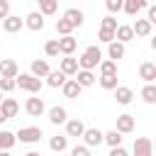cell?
<instances>
[{
    "mask_svg": "<svg viewBox=\"0 0 156 156\" xmlns=\"http://www.w3.org/2000/svg\"><path fill=\"white\" fill-rule=\"evenodd\" d=\"M98 39H100L102 44H110V41L115 39V32H112V29H102V27H100V32H98Z\"/></svg>",
    "mask_w": 156,
    "mask_h": 156,
    "instance_id": "obj_37",
    "label": "cell"
},
{
    "mask_svg": "<svg viewBox=\"0 0 156 156\" xmlns=\"http://www.w3.org/2000/svg\"><path fill=\"white\" fill-rule=\"evenodd\" d=\"M63 124H66V136H80L85 129V124L80 119H66Z\"/></svg>",
    "mask_w": 156,
    "mask_h": 156,
    "instance_id": "obj_25",
    "label": "cell"
},
{
    "mask_svg": "<svg viewBox=\"0 0 156 156\" xmlns=\"http://www.w3.org/2000/svg\"><path fill=\"white\" fill-rule=\"evenodd\" d=\"M10 15V0H0V20H5Z\"/></svg>",
    "mask_w": 156,
    "mask_h": 156,
    "instance_id": "obj_41",
    "label": "cell"
},
{
    "mask_svg": "<svg viewBox=\"0 0 156 156\" xmlns=\"http://www.w3.org/2000/svg\"><path fill=\"white\" fill-rule=\"evenodd\" d=\"M100 27H102V29H112V32H115V29H117V20H115L112 15H107V17H102Z\"/></svg>",
    "mask_w": 156,
    "mask_h": 156,
    "instance_id": "obj_38",
    "label": "cell"
},
{
    "mask_svg": "<svg viewBox=\"0 0 156 156\" xmlns=\"http://www.w3.org/2000/svg\"><path fill=\"white\" fill-rule=\"evenodd\" d=\"M132 151H134V156H154V144L149 136H136Z\"/></svg>",
    "mask_w": 156,
    "mask_h": 156,
    "instance_id": "obj_4",
    "label": "cell"
},
{
    "mask_svg": "<svg viewBox=\"0 0 156 156\" xmlns=\"http://www.w3.org/2000/svg\"><path fill=\"white\" fill-rule=\"evenodd\" d=\"M63 20L76 29V27H80V24H83V12H80L78 7H68V10L63 12Z\"/></svg>",
    "mask_w": 156,
    "mask_h": 156,
    "instance_id": "obj_14",
    "label": "cell"
},
{
    "mask_svg": "<svg viewBox=\"0 0 156 156\" xmlns=\"http://www.w3.org/2000/svg\"><path fill=\"white\" fill-rule=\"evenodd\" d=\"M24 156H41V154H39V151H27Z\"/></svg>",
    "mask_w": 156,
    "mask_h": 156,
    "instance_id": "obj_45",
    "label": "cell"
},
{
    "mask_svg": "<svg viewBox=\"0 0 156 156\" xmlns=\"http://www.w3.org/2000/svg\"><path fill=\"white\" fill-rule=\"evenodd\" d=\"M76 83H78L80 88H88V85H93V83H95V76H93V71L78 68V71H76Z\"/></svg>",
    "mask_w": 156,
    "mask_h": 156,
    "instance_id": "obj_24",
    "label": "cell"
},
{
    "mask_svg": "<svg viewBox=\"0 0 156 156\" xmlns=\"http://www.w3.org/2000/svg\"><path fill=\"white\" fill-rule=\"evenodd\" d=\"M110 156H129L124 146H110Z\"/></svg>",
    "mask_w": 156,
    "mask_h": 156,
    "instance_id": "obj_42",
    "label": "cell"
},
{
    "mask_svg": "<svg viewBox=\"0 0 156 156\" xmlns=\"http://www.w3.org/2000/svg\"><path fill=\"white\" fill-rule=\"evenodd\" d=\"M115 100H117L119 105H129V102L134 100V90L127 88V85H117V88H115Z\"/></svg>",
    "mask_w": 156,
    "mask_h": 156,
    "instance_id": "obj_13",
    "label": "cell"
},
{
    "mask_svg": "<svg viewBox=\"0 0 156 156\" xmlns=\"http://www.w3.org/2000/svg\"><path fill=\"white\" fill-rule=\"evenodd\" d=\"M0 156H10V151H0Z\"/></svg>",
    "mask_w": 156,
    "mask_h": 156,
    "instance_id": "obj_46",
    "label": "cell"
},
{
    "mask_svg": "<svg viewBox=\"0 0 156 156\" xmlns=\"http://www.w3.org/2000/svg\"><path fill=\"white\" fill-rule=\"evenodd\" d=\"M146 5H149L146 0H124V2H122V10H124L129 17H134V15H136L139 10H144Z\"/></svg>",
    "mask_w": 156,
    "mask_h": 156,
    "instance_id": "obj_22",
    "label": "cell"
},
{
    "mask_svg": "<svg viewBox=\"0 0 156 156\" xmlns=\"http://www.w3.org/2000/svg\"><path fill=\"white\" fill-rule=\"evenodd\" d=\"M58 71H63L66 76H76V71H78V58H73L71 54H68V56H63V58H61Z\"/></svg>",
    "mask_w": 156,
    "mask_h": 156,
    "instance_id": "obj_20",
    "label": "cell"
},
{
    "mask_svg": "<svg viewBox=\"0 0 156 156\" xmlns=\"http://www.w3.org/2000/svg\"><path fill=\"white\" fill-rule=\"evenodd\" d=\"M24 27H29L32 32H41V29H44V15L37 12V10L29 12V15L24 17Z\"/></svg>",
    "mask_w": 156,
    "mask_h": 156,
    "instance_id": "obj_7",
    "label": "cell"
},
{
    "mask_svg": "<svg viewBox=\"0 0 156 156\" xmlns=\"http://www.w3.org/2000/svg\"><path fill=\"white\" fill-rule=\"evenodd\" d=\"M146 2H149V0H146Z\"/></svg>",
    "mask_w": 156,
    "mask_h": 156,
    "instance_id": "obj_48",
    "label": "cell"
},
{
    "mask_svg": "<svg viewBox=\"0 0 156 156\" xmlns=\"http://www.w3.org/2000/svg\"><path fill=\"white\" fill-rule=\"evenodd\" d=\"M15 88H17L15 78H0V90H2V93H12Z\"/></svg>",
    "mask_w": 156,
    "mask_h": 156,
    "instance_id": "obj_36",
    "label": "cell"
},
{
    "mask_svg": "<svg viewBox=\"0 0 156 156\" xmlns=\"http://www.w3.org/2000/svg\"><path fill=\"white\" fill-rule=\"evenodd\" d=\"M15 144H17V136H15V132L0 129V151H10Z\"/></svg>",
    "mask_w": 156,
    "mask_h": 156,
    "instance_id": "obj_23",
    "label": "cell"
},
{
    "mask_svg": "<svg viewBox=\"0 0 156 156\" xmlns=\"http://www.w3.org/2000/svg\"><path fill=\"white\" fill-rule=\"evenodd\" d=\"M122 134L117 132V129H110V132H102V141L105 144H110V146H122Z\"/></svg>",
    "mask_w": 156,
    "mask_h": 156,
    "instance_id": "obj_30",
    "label": "cell"
},
{
    "mask_svg": "<svg viewBox=\"0 0 156 156\" xmlns=\"http://www.w3.org/2000/svg\"><path fill=\"white\" fill-rule=\"evenodd\" d=\"M83 141H85V146L90 149V146H100L102 144V132L98 129V127H85L83 129Z\"/></svg>",
    "mask_w": 156,
    "mask_h": 156,
    "instance_id": "obj_6",
    "label": "cell"
},
{
    "mask_svg": "<svg viewBox=\"0 0 156 156\" xmlns=\"http://www.w3.org/2000/svg\"><path fill=\"white\" fill-rule=\"evenodd\" d=\"M139 78L146 80V83H154V80H156V63L141 61V66H139Z\"/></svg>",
    "mask_w": 156,
    "mask_h": 156,
    "instance_id": "obj_11",
    "label": "cell"
},
{
    "mask_svg": "<svg viewBox=\"0 0 156 156\" xmlns=\"http://www.w3.org/2000/svg\"><path fill=\"white\" fill-rule=\"evenodd\" d=\"M56 32H58L61 37H66V34H71V32H73V27H71V24L61 17V20H56Z\"/></svg>",
    "mask_w": 156,
    "mask_h": 156,
    "instance_id": "obj_35",
    "label": "cell"
},
{
    "mask_svg": "<svg viewBox=\"0 0 156 156\" xmlns=\"http://www.w3.org/2000/svg\"><path fill=\"white\" fill-rule=\"evenodd\" d=\"M0 102H2V90H0Z\"/></svg>",
    "mask_w": 156,
    "mask_h": 156,
    "instance_id": "obj_47",
    "label": "cell"
},
{
    "mask_svg": "<svg viewBox=\"0 0 156 156\" xmlns=\"http://www.w3.org/2000/svg\"><path fill=\"white\" fill-rule=\"evenodd\" d=\"M0 110L5 112V117L10 119V117H17V112H20V105H17V100L15 98H2V102H0Z\"/></svg>",
    "mask_w": 156,
    "mask_h": 156,
    "instance_id": "obj_16",
    "label": "cell"
},
{
    "mask_svg": "<svg viewBox=\"0 0 156 156\" xmlns=\"http://www.w3.org/2000/svg\"><path fill=\"white\" fill-rule=\"evenodd\" d=\"M98 66H100V76H117V61H112V58H102Z\"/></svg>",
    "mask_w": 156,
    "mask_h": 156,
    "instance_id": "obj_29",
    "label": "cell"
},
{
    "mask_svg": "<svg viewBox=\"0 0 156 156\" xmlns=\"http://www.w3.org/2000/svg\"><path fill=\"white\" fill-rule=\"evenodd\" d=\"M22 27H24V20H22L20 15H7V17L2 20V29H5V32H10V34L20 32Z\"/></svg>",
    "mask_w": 156,
    "mask_h": 156,
    "instance_id": "obj_8",
    "label": "cell"
},
{
    "mask_svg": "<svg viewBox=\"0 0 156 156\" xmlns=\"http://www.w3.org/2000/svg\"><path fill=\"white\" fill-rule=\"evenodd\" d=\"M107 56H110L112 61L122 58V56H124V44H122V41H117V39H112V41L107 44Z\"/></svg>",
    "mask_w": 156,
    "mask_h": 156,
    "instance_id": "obj_26",
    "label": "cell"
},
{
    "mask_svg": "<svg viewBox=\"0 0 156 156\" xmlns=\"http://www.w3.org/2000/svg\"><path fill=\"white\" fill-rule=\"evenodd\" d=\"M15 83H17L22 90L32 93V95H37V93L41 90V85H44V80L37 78V76H32V73H17V76H15Z\"/></svg>",
    "mask_w": 156,
    "mask_h": 156,
    "instance_id": "obj_2",
    "label": "cell"
},
{
    "mask_svg": "<svg viewBox=\"0 0 156 156\" xmlns=\"http://www.w3.org/2000/svg\"><path fill=\"white\" fill-rule=\"evenodd\" d=\"M2 122H7V117H5V112L0 110V124H2Z\"/></svg>",
    "mask_w": 156,
    "mask_h": 156,
    "instance_id": "obj_44",
    "label": "cell"
},
{
    "mask_svg": "<svg viewBox=\"0 0 156 156\" xmlns=\"http://www.w3.org/2000/svg\"><path fill=\"white\" fill-rule=\"evenodd\" d=\"M146 7H149V15H146V20L154 24V22H156V7H154V5H146Z\"/></svg>",
    "mask_w": 156,
    "mask_h": 156,
    "instance_id": "obj_43",
    "label": "cell"
},
{
    "mask_svg": "<svg viewBox=\"0 0 156 156\" xmlns=\"http://www.w3.org/2000/svg\"><path fill=\"white\" fill-rule=\"evenodd\" d=\"M134 124H136V122H134V115H119L115 129H117L119 134H132V132H134Z\"/></svg>",
    "mask_w": 156,
    "mask_h": 156,
    "instance_id": "obj_9",
    "label": "cell"
},
{
    "mask_svg": "<svg viewBox=\"0 0 156 156\" xmlns=\"http://www.w3.org/2000/svg\"><path fill=\"white\" fill-rule=\"evenodd\" d=\"M102 61V51L98 46H88L80 56H78V68H85V71H93L98 68V63Z\"/></svg>",
    "mask_w": 156,
    "mask_h": 156,
    "instance_id": "obj_1",
    "label": "cell"
},
{
    "mask_svg": "<svg viewBox=\"0 0 156 156\" xmlns=\"http://www.w3.org/2000/svg\"><path fill=\"white\" fill-rule=\"evenodd\" d=\"M61 90H63V98H78L83 88L76 83V78H66V83L61 85Z\"/></svg>",
    "mask_w": 156,
    "mask_h": 156,
    "instance_id": "obj_21",
    "label": "cell"
},
{
    "mask_svg": "<svg viewBox=\"0 0 156 156\" xmlns=\"http://www.w3.org/2000/svg\"><path fill=\"white\" fill-rule=\"evenodd\" d=\"M58 2H61V0H58Z\"/></svg>",
    "mask_w": 156,
    "mask_h": 156,
    "instance_id": "obj_49",
    "label": "cell"
},
{
    "mask_svg": "<svg viewBox=\"0 0 156 156\" xmlns=\"http://www.w3.org/2000/svg\"><path fill=\"white\" fill-rule=\"evenodd\" d=\"M49 71H51V68H49V63H46V61H39V58H37V61H32V66H29V73H32V76H37V78H44Z\"/></svg>",
    "mask_w": 156,
    "mask_h": 156,
    "instance_id": "obj_28",
    "label": "cell"
},
{
    "mask_svg": "<svg viewBox=\"0 0 156 156\" xmlns=\"http://www.w3.org/2000/svg\"><path fill=\"white\" fill-rule=\"evenodd\" d=\"M24 110H27V115H29V117H41V115L46 112V105H44V100H41V98H27Z\"/></svg>",
    "mask_w": 156,
    "mask_h": 156,
    "instance_id": "obj_5",
    "label": "cell"
},
{
    "mask_svg": "<svg viewBox=\"0 0 156 156\" xmlns=\"http://www.w3.org/2000/svg\"><path fill=\"white\" fill-rule=\"evenodd\" d=\"M115 39H117V41H122V44L132 41V39H134L132 24H117V29H115Z\"/></svg>",
    "mask_w": 156,
    "mask_h": 156,
    "instance_id": "obj_19",
    "label": "cell"
},
{
    "mask_svg": "<svg viewBox=\"0 0 156 156\" xmlns=\"http://www.w3.org/2000/svg\"><path fill=\"white\" fill-rule=\"evenodd\" d=\"M76 46H78V41L73 39V34H66V37H61V39H58V54H63V56L73 54V51H76Z\"/></svg>",
    "mask_w": 156,
    "mask_h": 156,
    "instance_id": "obj_12",
    "label": "cell"
},
{
    "mask_svg": "<svg viewBox=\"0 0 156 156\" xmlns=\"http://www.w3.org/2000/svg\"><path fill=\"white\" fill-rule=\"evenodd\" d=\"M122 2H124V0H105L107 12H119V10H122Z\"/></svg>",
    "mask_w": 156,
    "mask_h": 156,
    "instance_id": "obj_39",
    "label": "cell"
},
{
    "mask_svg": "<svg viewBox=\"0 0 156 156\" xmlns=\"http://www.w3.org/2000/svg\"><path fill=\"white\" fill-rule=\"evenodd\" d=\"M17 73H20L17 61H12V58H2L0 61V78H15Z\"/></svg>",
    "mask_w": 156,
    "mask_h": 156,
    "instance_id": "obj_10",
    "label": "cell"
},
{
    "mask_svg": "<svg viewBox=\"0 0 156 156\" xmlns=\"http://www.w3.org/2000/svg\"><path fill=\"white\" fill-rule=\"evenodd\" d=\"M141 98H144V102L154 105V102H156V85H154V83H146L144 90H141Z\"/></svg>",
    "mask_w": 156,
    "mask_h": 156,
    "instance_id": "obj_32",
    "label": "cell"
},
{
    "mask_svg": "<svg viewBox=\"0 0 156 156\" xmlns=\"http://www.w3.org/2000/svg\"><path fill=\"white\" fill-rule=\"evenodd\" d=\"M151 29H154V24H151L149 20H136V22L132 24L134 37H149V34H151Z\"/></svg>",
    "mask_w": 156,
    "mask_h": 156,
    "instance_id": "obj_18",
    "label": "cell"
},
{
    "mask_svg": "<svg viewBox=\"0 0 156 156\" xmlns=\"http://www.w3.org/2000/svg\"><path fill=\"white\" fill-rule=\"evenodd\" d=\"M71 156H90V149L88 146H73L71 149Z\"/></svg>",
    "mask_w": 156,
    "mask_h": 156,
    "instance_id": "obj_40",
    "label": "cell"
},
{
    "mask_svg": "<svg viewBox=\"0 0 156 156\" xmlns=\"http://www.w3.org/2000/svg\"><path fill=\"white\" fill-rule=\"evenodd\" d=\"M44 78H46V85H49V88H61V85L66 83L68 76H66L63 71H49Z\"/></svg>",
    "mask_w": 156,
    "mask_h": 156,
    "instance_id": "obj_15",
    "label": "cell"
},
{
    "mask_svg": "<svg viewBox=\"0 0 156 156\" xmlns=\"http://www.w3.org/2000/svg\"><path fill=\"white\" fill-rule=\"evenodd\" d=\"M100 88L102 90H115L117 88V76H100Z\"/></svg>",
    "mask_w": 156,
    "mask_h": 156,
    "instance_id": "obj_33",
    "label": "cell"
},
{
    "mask_svg": "<svg viewBox=\"0 0 156 156\" xmlns=\"http://www.w3.org/2000/svg\"><path fill=\"white\" fill-rule=\"evenodd\" d=\"M39 2V12L41 15H54L58 10V0H37Z\"/></svg>",
    "mask_w": 156,
    "mask_h": 156,
    "instance_id": "obj_31",
    "label": "cell"
},
{
    "mask_svg": "<svg viewBox=\"0 0 156 156\" xmlns=\"http://www.w3.org/2000/svg\"><path fill=\"white\" fill-rule=\"evenodd\" d=\"M15 136H17L22 144H37V141L44 136V132H41L39 127H22V129H20Z\"/></svg>",
    "mask_w": 156,
    "mask_h": 156,
    "instance_id": "obj_3",
    "label": "cell"
},
{
    "mask_svg": "<svg viewBox=\"0 0 156 156\" xmlns=\"http://www.w3.org/2000/svg\"><path fill=\"white\" fill-rule=\"evenodd\" d=\"M49 149H51V151H56V154L66 151V149H68V136H61V134L51 136V139H49Z\"/></svg>",
    "mask_w": 156,
    "mask_h": 156,
    "instance_id": "obj_27",
    "label": "cell"
},
{
    "mask_svg": "<svg viewBox=\"0 0 156 156\" xmlns=\"http://www.w3.org/2000/svg\"><path fill=\"white\" fill-rule=\"evenodd\" d=\"M68 119V112H66V107H61V105H54L51 110H49V122L51 124H63Z\"/></svg>",
    "mask_w": 156,
    "mask_h": 156,
    "instance_id": "obj_17",
    "label": "cell"
},
{
    "mask_svg": "<svg viewBox=\"0 0 156 156\" xmlns=\"http://www.w3.org/2000/svg\"><path fill=\"white\" fill-rule=\"evenodd\" d=\"M44 54L46 56H58V39H49L44 44Z\"/></svg>",
    "mask_w": 156,
    "mask_h": 156,
    "instance_id": "obj_34",
    "label": "cell"
}]
</instances>
